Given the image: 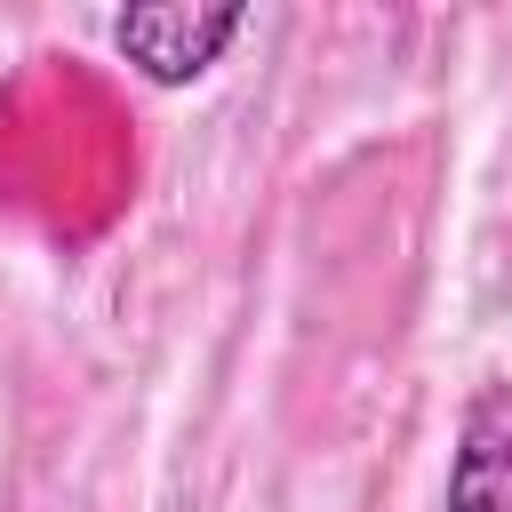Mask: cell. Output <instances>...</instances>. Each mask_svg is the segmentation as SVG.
<instances>
[{
    "label": "cell",
    "mask_w": 512,
    "mask_h": 512,
    "mask_svg": "<svg viewBox=\"0 0 512 512\" xmlns=\"http://www.w3.org/2000/svg\"><path fill=\"white\" fill-rule=\"evenodd\" d=\"M248 8H184V0H144L112 16V48L152 80V88H184L200 80L232 40H240Z\"/></svg>",
    "instance_id": "obj_1"
},
{
    "label": "cell",
    "mask_w": 512,
    "mask_h": 512,
    "mask_svg": "<svg viewBox=\"0 0 512 512\" xmlns=\"http://www.w3.org/2000/svg\"><path fill=\"white\" fill-rule=\"evenodd\" d=\"M440 512H512V376L472 384V400L456 408Z\"/></svg>",
    "instance_id": "obj_2"
}]
</instances>
